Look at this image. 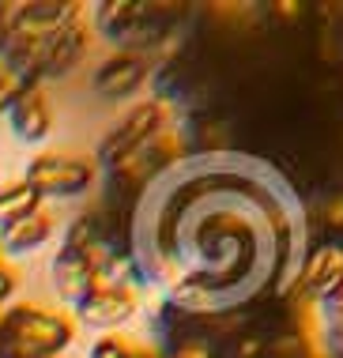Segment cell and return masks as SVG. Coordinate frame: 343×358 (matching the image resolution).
Returning <instances> with one entry per match:
<instances>
[{
    "label": "cell",
    "mask_w": 343,
    "mask_h": 358,
    "mask_svg": "<svg viewBox=\"0 0 343 358\" xmlns=\"http://www.w3.org/2000/svg\"><path fill=\"white\" fill-rule=\"evenodd\" d=\"M325 222H328V230H343V192L325 200Z\"/></svg>",
    "instance_id": "2e32d148"
},
{
    "label": "cell",
    "mask_w": 343,
    "mask_h": 358,
    "mask_svg": "<svg viewBox=\"0 0 343 358\" xmlns=\"http://www.w3.org/2000/svg\"><path fill=\"white\" fill-rule=\"evenodd\" d=\"M87 45H91V31L83 27V19L72 23V27H64V31L46 45L42 80H61V76H68L87 57Z\"/></svg>",
    "instance_id": "9c48e42d"
},
{
    "label": "cell",
    "mask_w": 343,
    "mask_h": 358,
    "mask_svg": "<svg viewBox=\"0 0 343 358\" xmlns=\"http://www.w3.org/2000/svg\"><path fill=\"white\" fill-rule=\"evenodd\" d=\"M15 283H19V275L12 272V268H4V264H0V302H4V298H12Z\"/></svg>",
    "instance_id": "e0dca14e"
},
{
    "label": "cell",
    "mask_w": 343,
    "mask_h": 358,
    "mask_svg": "<svg viewBox=\"0 0 343 358\" xmlns=\"http://www.w3.org/2000/svg\"><path fill=\"white\" fill-rule=\"evenodd\" d=\"M264 355H268V340L260 332H241L230 358H264Z\"/></svg>",
    "instance_id": "5bb4252c"
},
{
    "label": "cell",
    "mask_w": 343,
    "mask_h": 358,
    "mask_svg": "<svg viewBox=\"0 0 343 358\" xmlns=\"http://www.w3.org/2000/svg\"><path fill=\"white\" fill-rule=\"evenodd\" d=\"M4 117H8V129H12V136L19 143H42L53 132V110H49L42 83L19 87L12 94V102H8Z\"/></svg>",
    "instance_id": "5b68a950"
},
{
    "label": "cell",
    "mask_w": 343,
    "mask_h": 358,
    "mask_svg": "<svg viewBox=\"0 0 343 358\" xmlns=\"http://www.w3.org/2000/svg\"><path fill=\"white\" fill-rule=\"evenodd\" d=\"M38 208H42V196H38L23 178L0 181V230H4L8 222L31 215V211H38Z\"/></svg>",
    "instance_id": "8fae6325"
},
{
    "label": "cell",
    "mask_w": 343,
    "mask_h": 358,
    "mask_svg": "<svg viewBox=\"0 0 343 358\" xmlns=\"http://www.w3.org/2000/svg\"><path fill=\"white\" fill-rule=\"evenodd\" d=\"M162 358H219V347L208 332H200L196 321L189 328H178L174 336H166V355Z\"/></svg>",
    "instance_id": "7c38bea8"
},
{
    "label": "cell",
    "mask_w": 343,
    "mask_h": 358,
    "mask_svg": "<svg viewBox=\"0 0 343 358\" xmlns=\"http://www.w3.org/2000/svg\"><path fill=\"white\" fill-rule=\"evenodd\" d=\"M166 117H170V102H159V99L136 102L132 110L125 113L102 140H98L94 159L102 162V166H113L117 159H125L129 151H136L140 143L151 140L159 129H166Z\"/></svg>",
    "instance_id": "3957f363"
},
{
    "label": "cell",
    "mask_w": 343,
    "mask_h": 358,
    "mask_svg": "<svg viewBox=\"0 0 343 358\" xmlns=\"http://www.w3.org/2000/svg\"><path fill=\"white\" fill-rule=\"evenodd\" d=\"M136 358H159V355H136Z\"/></svg>",
    "instance_id": "ffe728a7"
},
{
    "label": "cell",
    "mask_w": 343,
    "mask_h": 358,
    "mask_svg": "<svg viewBox=\"0 0 343 358\" xmlns=\"http://www.w3.org/2000/svg\"><path fill=\"white\" fill-rule=\"evenodd\" d=\"M15 91H19V87L4 76V69H0V113L8 110V102H12V94H15Z\"/></svg>",
    "instance_id": "ac0fdd59"
},
{
    "label": "cell",
    "mask_w": 343,
    "mask_h": 358,
    "mask_svg": "<svg viewBox=\"0 0 343 358\" xmlns=\"http://www.w3.org/2000/svg\"><path fill=\"white\" fill-rule=\"evenodd\" d=\"M23 181L38 192V196L72 200V196H83V192L94 185V162L80 159V155H61V151L34 155V159L27 162Z\"/></svg>",
    "instance_id": "7a4b0ae2"
},
{
    "label": "cell",
    "mask_w": 343,
    "mask_h": 358,
    "mask_svg": "<svg viewBox=\"0 0 343 358\" xmlns=\"http://www.w3.org/2000/svg\"><path fill=\"white\" fill-rule=\"evenodd\" d=\"M200 143H204L208 151H223V148H230L227 124H223V121H211V124H204V129H200Z\"/></svg>",
    "instance_id": "9a60e30c"
},
{
    "label": "cell",
    "mask_w": 343,
    "mask_h": 358,
    "mask_svg": "<svg viewBox=\"0 0 343 358\" xmlns=\"http://www.w3.org/2000/svg\"><path fill=\"white\" fill-rule=\"evenodd\" d=\"M136 309H140L136 290H91V294L76 306V313H80V321L87 328H94L98 336H110L121 324L132 321Z\"/></svg>",
    "instance_id": "8992f818"
},
{
    "label": "cell",
    "mask_w": 343,
    "mask_h": 358,
    "mask_svg": "<svg viewBox=\"0 0 343 358\" xmlns=\"http://www.w3.org/2000/svg\"><path fill=\"white\" fill-rule=\"evenodd\" d=\"M87 358H136V351L129 347V340H121V336H98L91 343V355Z\"/></svg>",
    "instance_id": "4fadbf2b"
},
{
    "label": "cell",
    "mask_w": 343,
    "mask_h": 358,
    "mask_svg": "<svg viewBox=\"0 0 343 358\" xmlns=\"http://www.w3.org/2000/svg\"><path fill=\"white\" fill-rule=\"evenodd\" d=\"M276 12L283 19H298L302 15V4H294V0H283V4H276Z\"/></svg>",
    "instance_id": "d6986e66"
},
{
    "label": "cell",
    "mask_w": 343,
    "mask_h": 358,
    "mask_svg": "<svg viewBox=\"0 0 343 358\" xmlns=\"http://www.w3.org/2000/svg\"><path fill=\"white\" fill-rule=\"evenodd\" d=\"M340 249H343V245H340Z\"/></svg>",
    "instance_id": "44dd1931"
},
{
    "label": "cell",
    "mask_w": 343,
    "mask_h": 358,
    "mask_svg": "<svg viewBox=\"0 0 343 358\" xmlns=\"http://www.w3.org/2000/svg\"><path fill=\"white\" fill-rule=\"evenodd\" d=\"M144 83H147V61H144V53H113L110 61H102L94 69V76H91L94 94H102V99H110V102L132 99Z\"/></svg>",
    "instance_id": "52a82bcc"
},
{
    "label": "cell",
    "mask_w": 343,
    "mask_h": 358,
    "mask_svg": "<svg viewBox=\"0 0 343 358\" xmlns=\"http://www.w3.org/2000/svg\"><path fill=\"white\" fill-rule=\"evenodd\" d=\"M72 23H80V4H68V0H31V4H15L8 45L53 42V38Z\"/></svg>",
    "instance_id": "277c9868"
},
{
    "label": "cell",
    "mask_w": 343,
    "mask_h": 358,
    "mask_svg": "<svg viewBox=\"0 0 343 358\" xmlns=\"http://www.w3.org/2000/svg\"><path fill=\"white\" fill-rule=\"evenodd\" d=\"M76 324L42 306H15L0 317V358H57L72 343Z\"/></svg>",
    "instance_id": "6da1fadb"
},
{
    "label": "cell",
    "mask_w": 343,
    "mask_h": 358,
    "mask_svg": "<svg viewBox=\"0 0 343 358\" xmlns=\"http://www.w3.org/2000/svg\"><path fill=\"white\" fill-rule=\"evenodd\" d=\"M53 238V219H49V211H31V215L8 222L4 230H0V253L8 257H31L34 249H42L46 241Z\"/></svg>",
    "instance_id": "30bf717a"
},
{
    "label": "cell",
    "mask_w": 343,
    "mask_h": 358,
    "mask_svg": "<svg viewBox=\"0 0 343 358\" xmlns=\"http://www.w3.org/2000/svg\"><path fill=\"white\" fill-rule=\"evenodd\" d=\"M49 283H53L61 302L80 306L94 290V272H91V264H87V257L80 253V249L61 245L53 253V260H49Z\"/></svg>",
    "instance_id": "ba28073f"
}]
</instances>
